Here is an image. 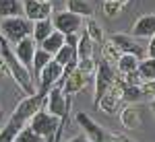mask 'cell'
Wrapping results in <instances>:
<instances>
[{
	"label": "cell",
	"mask_w": 155,
	"mask_h": 142,
	"mask_svg": "<svg viewBox=\"0 0 155 142\" xmlns=\"http://www.w3.org/2000/svg\"><path fill=\"white\" fill-rule=\"evenodd\" d=\"M141 91H143V95H149V97L155 99V78L153 80H143L141 83Z\"/></svg>",
	"instance_id": "obj_26"
},
{
	"label": "cell",
	"mask_w": 155,
	"mask_h": 142,
	"mask_svg": "<svg viewBox=\"0 0 155 142\" xmlns=\"http://www.w3.org/2000/svg\"><path fill=\"white\" fill-rule=\"evenodd\" d=\"M62 46H64V33H60V31H56V29L39 43V47H41L44 52H48L50 56H54Z\"/></svg>",
	"instance_id": "obj_16"
},
{
	"label": "cell",
	"mask_w": 155,
	"mask_h": 142,
	"mask_svg": "<svg viewBox=\"0 0 155 142\" xmlns=\"http://www.w3.org/2000/svg\"><path fill=\"white\" fill-rule=\"evenodd\" d=\"M0 118H2V109H0Z\"/></svg>",
	"instance_id": "obj_33"
},
{
	"label": "cell",
	"mask_w": 155,
	"mask_h": 142,
	"mask_svg": "<svg viewBox=\"0 0 155 142\" xmlns=\"http://www.w3.org/2000/svg\"><path fill=\"white\" fill-rule=\"evenodd\" d=\"M52 25H54V29L60 31V33H79L81 29L85 27V19L83 17H79V14H74L71 11H60V12H52Z\"/></svg>",
	"instance_id": "obj_4"
},
{
	"label": "cell",
	"mask_w": 155,
	"mask_h": 142,
	"mask_svg": "<svg viewBox=\"0 0 155 142\" xmlns=\"http://www.w3.org/2000/svg\"><path fill=\"white\" fill-rule=\"evenodd\" d=\"M52 56H50L48 52H44L41 47L37 46L35 54H33V62H31V76H33V83H37V76H39V72L44 70V66L48 64Z\"/></svg>",
	"instance_id": "obj_17"
},
{
	"label": "cell",
	"mask_w": 155,
	"mask_h": 142,
	"mask_svg": "<svg viewBox=\"0 0 155 142\" xmlns=\"http://www.w3.org/2000/svg\"><path fill=\"white\" fill-rule=\"evenodd\" d=\"M85 33L91 37L95 43H101V41H104V35L99 33V27H97L95 21H89V23H87V31H85Z\"/></svg>",
	"instance_id": "obj_25"
},
{
	"label": "cell",
	"mask_w": 155,
	"mask_h": 142,
	"mask_svg": "<svg viewBox=\"0 0 155 142\" xmlns=\"http://www.w3.org/2000/svg\"><path fill=\"white\" fill-rule=\"evenodd\" d=\"M23 2V17L33 21H41V19H50L52 17V2H37V0H21Z\"/></svg>",
	"instance_id": "obj_8"
},
{
	"label": "cell",
	"mask_w": 155,
	"mask_h": 142,
	"mask_svg": "<svg viewBox=\"0 0 155 142\" xmlns=\"http://www.w3.org/2000/svg\"><path fill=\"white\" fill-rule=\"evenodd\" d=\"M62 72H64L62 66H60L58 62H54V58H52L48 64L44 66V70L39 72V76H37V91L35 93H39V95L46 97V93H48L50 89L62 78Z\"/></svg>",
	"instance_id": "obj_5"
},
{
	"label": "cell",
	"mask_w": 155,
	"mask_h": 142,
	"mask_svg": "<svg viewBox=\"0 0 155 142\" xmlns=\"http://www.w3.org/2000/svg\"><path fill=\"white\" fill-rule=\"evenodd\" d=\"M101 52H104V60H107V62H116V60L120 58V49L114 46L110 39L101 46Z\"/></svg>",
	"instance_id": "obj_23"
},
{
	"label": "cell",
	"mask_w": 155,
	"mask_h": 142,
	"mask_svg": "<svg viewBox=\"0 0 155 142\" xmlns=\"http://www.w3.org/2000/svg\"><path fill=\"white\" fill-rule=\"evenodd\" d=\"M64 43L77 47V43H79V35H77V33H66V35H64Z\"/></svg>",
	"instance_id": "obj_28"
},
{
	"label": "cell",
	"mask_w": 155,
	"mask_h": 142,
	"mask_svg": "<svg viewBox=\"0 0 155 142\" xmlns=\"http://www.w3.org/2000/svg\"><path fill=\"white\" fill-rule=\"evenodd\" d=\"M44 105L52 115H56L60 119H66L68 118V107H71V99L62 93V78L58 83L50 89L46 97H44Z\"/></svg>",
	"instance_id": "obj_3"
},
{
	"label": "cell",
	"mask_w": 155,
	"mask_h": 142,
	"mask_svg": "<svg viewBox=\"0 0 155 142\" xmlns=\"http://www.w3.org/2000/svg\"><path fill=\"white\" fill-rule=\"evenodd\" d=\"M93 49H95V41L87 33H83V35L79 37V43H77V58L79 60L93 58Z\"/></svg>",
	"instance_id": "obj_18"
},
{
	"label": "cell",
	"mask_w": 155,
	"mask_h": 142,
	"mask_svg": "<svg viewBox=\"0 0 155 142\" xmlns=\"http://www.w3.org/2000/svg\"><path fill=\"white\" fill-rule=\"evenodd\" d=\"M37 2H50V0H37Z\"/></svg>",
	"instance_id": "obj_32"
},
{
	"label": "cell",
	"mask_w": 155,
	"mask_h": 142,
	"mask_svg": "<svg viewBox=\"0 0 155 142\" xmlns=\"http://www.w3.org/2000/svg\"><path fill=\"white\" fill-rule=\"evenodd\" d=\"M19 14H23V2L21 0H0V19L19 17Z\"/></svg>",
	"instance_id": "obj_20"
},
{
	"label": "cell",
	"mask_w": 155,
	"mask_h": 142,
	"mask_svg": "<svg viewBox=\"0 0 155 142\" xmlns=\"http://www.w3.org/2000/svg\"><path fill=\"white\" fill-rule=\"evenodd\" d=\"M145 54H147V58H155V35L149 37V46L145 47Z\"/></svg>",
	"instance_id": "obj_27"
},
{
	"label": "cell",
	"mask_w": 155,
	"mask_h": 142,
	"mask_svg": "<svg viewBox=\"0 0 155 142\" xmlns=\"http://www.w3.org/2000/svg\"><path fill=\"white\" fill-rule=\"evenodd\" d=\"M110 41L120 49V54H130V56H137L139 60L145 58V47L132 37L122 35V33H114V35H110Z\"/></svg>",
	"instance_id": "obj_10"
},
{
	"label": "cell",
	"mask_w": 155,
	"mask_h": 142,
	"mask_svg": "<svg viewBox=\"0 0 155 142\" xmlns=\"http://www.w3.org/2000/svg\"><path fill=\"white\" fill-rule=\"evenodd\" d=\"M77 124L85 130V136L91 142H110V136L104 132V128H101L99 124H95L87 113H83V111L77 113Z\"/></svg>",
	"instance_id": "obj_9"
},
{
	"label": "cell",
	"mask_w": 155,
	"mask_h": 142,
	"mask_svg": "<svg viewBox=\"0 0 155 142\" xmlns=\"http://www.w3.org/2000/svg\"><path fill=\"white\" fill-rule=\"evenodd\" d=\"M52 58H54V62H58L62 68H64V66H72V64L79 62V58H77V47L68 46V43H64V46L60 47Z\"/></svg>",
	"instance_id": "obj_13"
},
{
	"label": "cell",
	"mask_w": 155,
	"mask_h": 142,
	"mask_svg": "<svg viewBox=\"0 0 155 142\" xmlns=\"http://www.w3.org/2000/svg\"><path fill=\"white\" fill-rule=\"evenodd\" d=\"M66 4V11L74 12V14H79V17H93V12H95V6L89 2V0H66L64 2Z\"/></svg>",
	"instance_id": "obj_14"
},
{
	"label": "cell",
	"mask_w": 155,
	"mask_h": 142,
	"mask_svg": "<svg viewBox=\"0 0 155 142\" xmlns=\"http://www.w3.org/2000/svg\"><path fill=\"white\" fill-rule=\"evenodd\" d=\"M122 99L124 101H141L143 99L141 84H124L122 83Z\"/></svg>",
	"instance_id": "obj_22"
},
{
	"label": "cell",
	"mask_w": 155,
	"mask_h": 142,
	"mask_svg": "<svg viewBox=\"0 0 155 142\" xmlns=\"http://www.w3.org/2000/svg\"><path fill=\"white\" fill-rule=\"evenodd\" d=\"M132 35L137 37V39H149V37L155 35V12L153 14H145V17L134 21Z\"/></svg>",
	"instance_id": "obj_12"
},
{
	"label": "cell",
	"mask_w": 155,
	"mask_h": 142,
	"mask_svg": "<svg viewBox=\"0 0 155 142\" xmlns=\"http://www.w3.org/2000/svg\"><path fill=\"white\" fill-rule=\"evenodd\" d=\"M64 121H66V119H60V118H56V115H52L48 109L41 105L35 113L29 118L27 128L33 132V134H37L39 138H44L46 142H52L54 136H56V132L60 130V126H62Z\"/></svg>",
	"instance_id": "obj_1"
},
{
	"label": "cell",
	"mask_w": 155,
	"mask_h": 142,
	"mask_svg": "<svg viewBox=\"0 0 155 142\" xmlns=\"http://www.w3.org/2000/svg\"><path fill=\"white\" fill-rule=\"evenodd\" d=\"M89 76H91V74L79 70V68L74 66V70H71L68 74H64V76H62V93L66 95V97L81 93L85 87L91 83V78H89Z\"/></svg>",
	"instance_id": "obj_7"
},
{
	"label": "cell",
	"mask_w": 155,
	"mask_h": 142,
	"mask_svg": "<svg viewBox=\"0 0 155 142\" xmlns=\"http://www.w3.org/2000/svg\"><path fill=\"white\" fill-rule=\"evenodd\" d=\"M33 31V23L29 19H25L23 14L19 17H6V19H0V33L2 37L8 41V43H19L25 37H31Z\"/></svg>",
	"instance_id": "obj_2"
},
{
	"label": "cell",
	"mask_w": 155,
	"mask_h": 142,
	"mask_svg": "<svg viewBox=\"0 0 155 142\" xmlns=\"http://www.w3.org/2000/svg\"><path fill=\"white\" fill-rule=\"evenodd\" d=\"M35 49H37V43L33 41V37H25V39L19 41V43H15V47H12L15 58L19 60L29 72H31V62H33V54H35Z\"/></svg>",
	"instance_id": "obj_11"
},
{
	"label": "cell",
	"mask_w": 155,
	"mask_h": 142,
	"mask_svg": "<svg viewBox=\"0 0 155 142\" xmlns=\"http://www.w3.org/2000/svg\"><path fill=\"white\" fill-rule=\"evenodd\" d=\"M151 109H153V111H155V99H153V101H151Z\"/></svg>",
	"instance_id": "obj_31"
},
{
	"label": "cell",
	"mask_w": 155,
	"mask_h": 142,
	"mask_svg": "<svg viewBox=\"0 0 155 142\" xmlns=\"http://www.w3.org/2000/svg\"><path fill=\"white\" fill-rule=\"evenodd\" d=\"M139 62H141V60L137 58V56L120 54V58L116 60V68H118V72L124 76V74H130V72L137 70V68H139Z\"/></svg>",
	"instance_id": "obj_19"
},
{
	"label": "cell",
	"mask_w": 155,
	"mask_h": 142,
	"mask_svg": "<svg viewBox=\"0 0 155 142\" xmlns=\"http://www.w3.org/2000/svg\"><path fill=\"white\" fill-rule=\"evenodd\" d=\"M8 74V66H6V62L0 58V76H6Z\"/></svg>",
	"instance_id": "obj_29"
},
{
	"label": "cell",
	"mask_w": 155,
	"mask_h": 142,
	"mask_svg": "<svg viewBox=\"0 0 155 142\" xmlns=\"http://www.w3.org/2000/svg\"><path fill=\"white\" fill-rule=\"evenodd\" d=\"M68 142H91V140H89V138H87L85 134H79V136H74V138H71Z\"/></svg>",
	"instance_id": "obj_30"
},
{
	"label": "cell",
	"mask_w": 155,
	"mask_h": 142,
	"mask_svg": "<svg viewBox=\"0 0 155 142\" xmlns=\"http://www.w3.org/2000/svg\"><path fill=\"white\" fill-rule=\"evenodd\" d=\"M139 74L143 80H153L155 78V58H143L139 62Z\"/></svg>",
	"instance_id": "obj_21"
},
{
	"label": "cell",
	"mask_w": 155,
	"mask_h": 142,
	"mask_svg": "<svg viewBox=\"0 0 155 142\" xmlns=\"http://www.w3.org/2000/svg\"><path fill=\"white\" fill-rule=\"evenodd\" d=\"M93 74H95V105H97V101L101 99V95L106 93L107 89H110V84L116 80V72L110 66L107 60H101V62H97Z\"/></svg>",
	"instance_id": "obj_6"
},
{
	"label": "cell",
	"mask_w": 155,
	"mask_h": 142,
	"mask_svg": "<svg viewBox=\"0 0 155 142\" xmlns=\"http://www.w3.org/2000/svg\"><path fill=\"white\" fill-rule=\"evenodd\" d=\"M54 31V25H52V19H41V21H33V31H31V37L37 46L46 39Z\"/></svg>",
	"instance_id": "obj_15"
},
{
	"label": "cell",
	"mask_w": 155,
	"mask_h": 142,
	"mask_svg": "<svg viewBox=\"0 0 155 142\" xmlns=\"http://www.w3.org/2000/svg\"><path fill=\"white\" fill-rule=\"evenodd\" d=\"M12 142H46V140H44V138H39L37 134H33V132H31L29 128H27V126H25L23 130L17 134V138H15Z\"/></svg>",
	"instance_id": "obj_24"
}]
</instances>
